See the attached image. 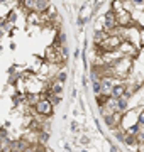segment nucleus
I'll use <instances>...</instances> for the list:
<instances>
[{"label": "nucleus", "mask_w": 144, "mask_h": 152, "mask_svg": "<svg viewBox=\"0 0 144 152\" xmlns=\"http://www.w3.org/2000/svg\"><path fill=\"white\" fill-rule=\"evenodd\" d=\"M104 27H105V31H112V29L117 27V19H115V14L114 12H109L104 17Z\"/></svg>", "instance_id": "nucleus-4"}, {"label": "nucleus", "mask_w": 144, "mask_h": 152, "mask_svg": "<svg viewBox=\"0 0 144 152\" xmlns=\"http://www.w3.org/2000/svg\"><path fill=\"white\" fill-rule=\"evenodd\" d=\"M112 152H119V151H117L115 147H112Z\"/></svg>", "instance_id": "nucleus-17"}, {"label": "nucleus", "mask_w": 144, "mask_h": 152, "mask_svg": "<svg viewBox=\"0 0 144 152\" xmlns=\"http://www.w3.org/2000/svg\"><path fill=\"white\" fill-rule=\"evenodd\" d=\"M110 96H114V98L126 96V86L124 85H114L112 86V91H110Z\"/></svg>", "instance_id": "nucleus-6"}, {"label": "nucleus", "mask_w": 144, "mask_h": 152, "mask_svg": "<svg viewBox=\"0 0 144 152\" xmlns=\"http://www.w3.org/2000/svg\"><path fill=\"white\" fill-rule=\"evenodd\" d=\"M61 90H63V86H61V83H54V85L51 86L49 93H53V95H60V93H61Z\"/></svg>", "instance_id": "nucleus-12"}, {"label": "nucleus", "mask_w": 144, "mask_h": 152, "mask_svg": "<svg viewBox=\"0 0 144 152\" xmlns=\"http://www.w3.org/2000/svg\"><path fill=\"white\" fill-rule=\"evenodd\" d=\"M131 2H132L136 7H141V9L144 7V0H131Z\"/></svg>", "instance_id": "nucleus-16"}, {"label": "nucleus", "mask_w": 144, "mask_h": 152, "mask_svg": "<svg viewBox=\"0 0 144 152\" xmlns=\"http://www.w3.org/2000/svg\"><path fill=\"white\" fill-rule=\"evenodd\" d=\"M29 22H31V24H41V15H39V12H32V14L29 15Z\"/></svg>", "instance_id": "nucleus-11"}, {"label": "nucleus", "mask_w": 144, "mask_h": 152, "mask_svg": "<svg viewBox=\"0 0 144 152\" xmlns=\"http://www.w3.org/2000/svg\"><path fill=\"white\" fill-rule=\"evenodd\" d=\"M36 110H37L39 115H51L53 113V105L48 100H39L36 103Z\"/></svg>", "instance_id": "nucleus-3"}, {"label": "nucleus", "mask_w": 144, "mask_h": 152, "mask_svg": "<svg viewBox=\"0 0 144 152\" xmlns=\"http://www.w3.org/2000/svg\"><path fill=\"white\" fill-rule=\"evenodd\" d=\"M49 7V0H34V4H32V10L34 12H44L46 9Z\"/></svg>", "instance_id": "nucleus-5"}, {"label": "nucleus", "mask_w": 144, "mask_h": 152, "mask_svg": "<svg viewBox=\"0 0 144 152\" xmlns=\"http://www.w3.org/2000/svg\"><path fill=\"white\" fill-rule=\"evenodd\" d=\"M122 39L119 36H107V39L100 44V48H104V51H115L120 46Z\"/></svg>", "instance_id": "nucleus-2"}, {"label": "nucleus", "mask_w": 144, "mask_h": 152, "mask_svg": "<svg viewBox=\"0 0 144 152\" xmlns=\"http://www.w3.org/2000/svg\"><path fill=\"white\" fill-rule=\"evenodd\" d=\"M65 80H66V73H65V71H61L60 75H58V83H63Z\"/></svg>", "instance_id": "nucleus-14"}, {"label": "nucleus", "mask_w": 144, "mask_h": 152, "mask_svg": "<svg viewBox=\"0 0 144 152\" xmlns=\"http://www.w3.org/2000/svg\"><path fill=\"white\" fill-rule=\"evenodd\" d=\"M117 49L120 51L122 54H134V53H136L134 46H132V44H127V42H126V44H122V42H120V46H119Z\"/></svg>", "instance_id": "nucleus-9"}, {"label": "nucleus", "mask_w": 144, "mask_h": 152, "mask_svg": "<svg viewBox=\"0 0 144 152\" xmlns=\"http://www.w3.org/2000/svg\"><path fill=\"white\" fill-rule=\"evenodd\" d=\"M65 56H66V53H65V49L63 48L51 46V48L46 51V58H48V61H49V63H54V64H61V63L65 61Z\"/></svg>", "instance_id": "nucleus-1"}, {"label": "nucleus", "mask_w": 144, "mask_h": 152, "mask_svg": "<svg viewBox=\"0 0 144 152\" xmlns=\"http://www.w3.org/2000/svg\"><path fill=\"white\" fill-rule=\"evenodd\" d=\"M115 19H117V24H120V26H127L129 22H131V15L124 10L119 12V17H115Z\"/></svg>", "instance_id": "nucleus-8"}, {"label": "nucleus", "mask_w": 144, "mask_h": 152, "mask_svg": "<svg viewBox=\"0 0 144 152\" xmlns=\"http://www.w3.org/2000/svg\"><path fill=\"white\" fill-rule=\"evenodd\" d=\"M107 36H109V34H107V31H105V32H102V31H100V32H97V34H95V42L100 46V44L107 39Z\"/></svg>", "instance_id": "nucleus-10"}, {"label": "nucleus", "mask_w": 144, "mask_h": 152, "mask_svg": "<svg viewBox=\"0 0 144 152\" xmlns=\"http://www.w3.org/2000/svg\"><path fill=\"white\" fill-rule=\"evenodd\" d=\"M93 91L100 93V81H97V80H93Z\"/></svg>", "instance_id": "nucleus-15"}, {"label": "nucleus", "mask_w": 144, "mask_h": 152, "mask_svg": "<svg viewBox=\"0 0 144 152\" xmlns=\"http://www.w3.org/2000/svg\"><path fill=\"white\" fill-rule=\"evenodd\" d=\"M114 10H115L117 14L122 10V2H120V0H115V2H114Z\"/></svg>", "instance_id": "nucleus-13"}, {"label": "nucleus", "mask_w": 144, "mask_h": 152, "mask_svg": "<svg viewBox=\"0 0 144 152\" xmlns=\"http://www.w3.org/2000/svg\"><path fill=\"white\" fill-rule=\"evenodd\" d=\"M112 86H114V83H112L110 78H109V80H102V81H100V91L105 93V95H110Z\"/></svg>", "instance_id": "nucleus-7"}]
</instances>
